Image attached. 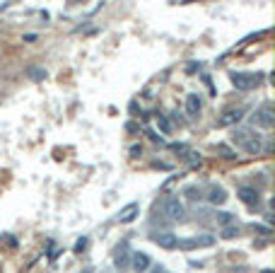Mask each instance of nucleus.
I'll return each mask as SVG.
<instances>
[{
  "instance_id": "nucleus-24",
  "label": "nucleus",
  "mask_w": 275,
  "mask_h": 273,
  "mask_svg": "<svg viewBox=\"0 0 275 273\" xmlns=\"http://www.w3.org/2000/svg\"><path fill=\"white\" fill-rule=\"evenodd\" d=\"M102 273H113V271H111V269H104V271H102Z\"/></svg>"
},
{
  "instance_id": "nucleus-3",
  "label": "nucleus",
  "mask_w": 275,
  "mask_h": 273,
  "mask_svg": "<svg viewBox=\"0 0 275 273\" xmlns=\"http://www.w3.org/2000/svg\"><path fill=\"white\" fill-rule=\"evenodd\" d=\"M253 126H261V128H273L275 126V109L273 104H263L258 107L253 114Z\"/></svg>"
},
{
  "instance_id": "nucleus-19",
  "label": "nucleus",
  "mask_w": 275,
  "mask_h": 273,
  "mask_svg": "<svg viewBox=\"0 0 275 273\" xmlns=\"http://www.w3.org/2000/svg\"><path fill=\"white\" fill-rule=\"evenodd\" d=\"M157 123H160V128H162L165 133H169V131H171V123L166 121L165 116H157Z\"/></svg>"
},
{
  "instance_id": "nucleus-7",
  "label": "nucleus",
  "mask_w": 275,
  "mask_h": 273,
  "mask_svg": "<svg viewBox=\"0 0 275 273\" xmlns=\"http://www.w3.org/2000/svg\"><path fill=\"white\" fill-rule=\"evenodd\" d=\"M215 242L213 235H200V237H191V240H179L176 246L179 249H193V246H210Z\"/></svg>"
},
{
  "instance_id": "nucleus-6",
  "label": "nucleus",
  "mask_w": 275,
  "mask_h": 273,
  "mask_svg": "<svg viewBox=\"0 0 275 273\" xmlns=\"http://www.w3.org/2000/svg\"><path fill=\"white\" fill-rule=\"evenodd\" d=\"M150 240L162 249H176V242H179L174 232H150Z\"/></svg>"
},
{
  "instance_id": "nucleus-10",
  "label": "nucleus",
  "mask_w": 275,
  "mask_h": 273,
  "mask_svg": "<svg viewBox=\"0 0 275 273\" xmlns=\"http://www.w3.org/2000/svg\"><path fill=\"white\" fill-rule=\"evenodd\" d=\"M150 256L145 254V251H136L133 254V259H131V266H133V271H138V273H142V271H147L150 269Z\"/></svg>"
},
{
  "instance_id": "nucleus-9",
  "label": "nucleus",
  "mask_w": 275,
  "mask_h": 273,
  "mask_svg": "<svg viewBox=\"0 0 275 273\" xmlns=\"http://www.w3.org/2000/svg\"><path fill=\"white\" fill-rule=\"evenodd\" d=\"M113 264H116V269H121V271H126L128 266H131V256H128V246L121 244L116 249V254H113Z\"/></svg>"
},
{
  "instance_id": "nucleus-25",
  "label": "nucleus",
  "mask_w": 275,
  "mask_h": 273,
  "mask_svg": "<svg viewBox=\"0 0 275 273\" xmlns=\"http://www.w3.org/2000/svg\"><path fill=\"white\" fill-rule=\"evenodd\" d=\"M82 273H92V269H84V271Z\"/></svg>"
},
{
  "instance_id": "nucleus-8",
  "label": "nucleus",
  "mask_w": 275,
  "mask_h": 273,
  "mask_svg": "<svg viewBox=\"0 0 275 273\" xmlns=\"http://www.w3.org/2000/svg\"><path fill=\"white\" fill-rule=\"evenodd\" d=\"M237 196H239V201L247 203V206H258V203H261V193L256 191V189H251V186H242V189L237 191Z\"/></svg>"
},
{
  "instance_id": "nucleus-18",
  "label": "nucleus",
  "mask_w": 275,
  "mask_h": 273,
  "mask_svg": "<svg viewBox=\"0 0 275 273\" xmlns=\"http://www.w3.org/2000/svg\"><path fill=\"white\" fill-rule=\"evenodd\" d=\"M184 193H186L191 201H200V198H203V193H200V189H198V186H189Z\"/></svg>"
},
{
  "instance_id": "nucleus-16",
  "label": "nucleus",
  "mask_w": 275,
  "mask_h": 273,
  "mask_svg": "<svg viewBox=\"0 0 275 273\" xmlns=\"http://www.w3.org/2000/svg\"><path fill=\"white\" fill-rule=\"evenodd\" d=\"M27 75L31 80H44L46 78V70L44 68H27Z\"/></svg>"
},
{
  "instance_id": "nucleus-5",
  "label": "nucleus",
  "mask_w": 275,
  "mask_h": 273,
  "mask_svg": "<svg viewBox=\"0 0 275 273\" xmlns=\"http://www.w3.org/2000/svg\"><path fill=\"white\" fill-rule=\"evenodd\" d=\"M242 119H244V109H242V107H232V109H227L220 116L218 126H222V128H227V126H237Z\"/></svg>"
},
{
  "instance_id": "nucleus-1",
  "label": "nucleus",
  "mask_w": 275,
  "mask_h": 273,
  "mask_svg": "<svg viewBox=\"0 0 275 273\" xmlns=\"http://www.w3.org/2000/svg\"><path fill=\"white\" fill-rule=\"evenodd\" d=\"M232 143H237L248 155H261V150H263V138L258 133H253L251 128H237L234 136H232Z\"/></svg>"
},
{
  "instance_id": "nucleus-14",
  "label": "nucleus",
  "mask_w": 275,
  "mask_h": 273,
  "mask_svg": "<svg viewBox=\"0 0 275 273\" xmlns=\"http://www.w3.org/2000/svg\"><path fill=\"white\" fill-rule=\"evenodd\" d=\"M215 220H218V225H232L234 222V215L227 213V211H220V213H215Z\"/></svg>"
},
{
  "instance_id": "nucleus-21",
  "label": "nucleus",
  "mask_w": 275,
  "mask_h": 273,
  "mask_svg": "<svg viewBox=\"0 0 275 273\" xmlns=\"http://www.w3.org/2000/svg\"><path fill=\"white\" fill-rule=\"evenodd\" d=\"M87 246V237H82V240H78V244H75V251L78 254H82V249Z\"/></svg>"
},
{
  "instance_id": "nucleus-20",
  "label": "nucleus",
  "mask_w": 275,
  "mask_h": 273,
  "mask_svg": "<svg viewBox=\"0 0 275 273\" xmlns=\"http://www.w3.org/2000/svg\"><path fill=\"white\" fill-rule=\"evenodd\" d=\"M184 157H186L191 164H200V155H198V152H186Z\"/></svg>"
},
{
  "instance_id": "nucleus-23",
  "label": "nucleus",
  "mask_w": 275,
  "mask_h": 273,
  "mask_svg": "<svg viewBox=\"0 0 275 273\" xmlns=\"http://www.w3.org/2000/svg\"><path fill=\"white\" fill-rule=\"evenodd\" d=\"M22 39H25V41H27V44H34V41H36V39H39V36H36V34H25V36H22Z\"/></svg>"
},
{
  "instance_id": "nucleus-11",
  "label": "nucleus",
  "mask_w": 275,
  "mask_h": 273,
  "mask_svg": "<svg viewBox=\"0 0 275 273\" xmlns=\"http://www.w3.org/2000/svg\"><path fill=\"white\" fill-rule=\"evenodd\" d=\"M138 213H140V206H138V203H128V206L118 213V222H123V225H126V222H133V220L138 218Z\"/></svg>"
},
{
  "instance_id": "nucleus-15",
  "label": "nucleus",
  "mask_w": 275,
  "mask_h": 273,
  "mask_svg": "<svg viewBox=\"0 0 275 273\" xmlns=\"http://www.w3.org/2000/svg\"><path fill=\"white\" fill-rule=\"evenodd\" d=\"M218 152H220L222 157H227V160H232V157H237V152L229 148V145H224V143H218V148H215Z\"/></svg>"
},
{
  "instance_id": "nucleus-12",
  "label": "nucleus",
  "mask_w": 275,
  "mask_h": 273,
  "mask_svg": "<svg viewBox=\"0 0 275 273\" xmlns=\"http://www.w3.org/2000/svg\"><path fill=\"white\" fill-rule=\"evenodd\" d=\"M200 109H203L200 97H198V94H189V97H186V111H189V116H198Z\"/></svg>"
},
{
  "instance_id": "nucleus-2",
  "label": "nucleus",
  "mask_w": 275,
  "mask_h": 273,
  "mask_svg": "<svg viewBox=\"0 0 275 273\" xmlns=\"http://www.w3.org/2000/svg\"><path fill=\"white\" fill-rule=\"evenodd\" d=\"M232 78V85L237 87V90H242V92H247V90H253V87H258V82H261V73H232L229 75Z\"/></svg>"
},
{
  "instance_id": "nucleus-13",
  "label": "nucleus",
  "mask_w": 275,
  "mask_h": 273,
  "mask_svg": "<svg viewBox=\"0 0 275 273\" xmlns=\"http://www.w3.org/2000/svg\"><path fill=\"white\" fill-rule=\"evenodd\" d=\"M208 201H210L213 206H222V203L227 201V193H224V189H220V186H213L210 193H208Z\"/></svg>"
},
{
  "instance_id": "nucleus-22",
  "label": "nucleus",
  "mask_w": 275,
  "mask_h": 273,
  "mask_svg": "<svg viewBox=\"0 0 275 273\" xmlns=\"http://www.w3.org/2000/svg\"><path fill=\"white\" fill-rule=\"evenodd\" d=\"M131 155H133V157H140V155H142V148H140V145H133V148H131Z\"/></svg>"
},
{
  "instance_id": "nucleus-4",
  "label": "nucleus",
  "mask_w": 275,
  "mask_h": 273,
  "mask_svg": "<svg viewBox=\"0 0 275 273\" xmlns=\"http://www.w3.org/2000/svg\"><path fill=\"white\" fill-rule=\"evenodd\" d=\"M165 213L171 220H184L186 218V208H184V203H181L176 196H169V198L165 201Z\"/></svg>"
},
{
  "instance_id": "nucleus-17",
  "label": "nucleus",
  "mask_w": 275,
  "mask_h": 273,
  "mask_svg": "<svg viewBox=\"0 0 275 273\" xmlns=\"http://www.w3.org/2000/svg\"><path fill=\"white\" fill-rule=\"evenodd\" d=\"M239 235V227H232V225H224V230H222V237L224 240H234Z\"/></svg>"
}]
</instances>
